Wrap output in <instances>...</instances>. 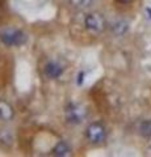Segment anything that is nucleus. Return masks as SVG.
I'll use <instances>...</instances> for the list:
<instances>
[{"label": "nucleus", "mask_w": 151, "mask_h": 157, "mask_svg": "<svg viewBox=\"0 0 151 157\" xmlns=\"http://www.w3.org/2000/svg\"><path fill=\"white\" fill-rule=\"evenodd\" d=\"M0 41L3 45L8 47L11 46H21L26 41V36L18 29L13 28H4L0 30Z\"/></svg>", "instance_id": "f257e3e1"}, {"label": "nucleus", "mask_w": 151, "mask_h": 157, "mask_svg": "<svg viewBox=\"0 0 151 157\" xmlns=\"http://www.w3.org/2000/svg\"><path fill=\"white\" fill-rule=\"evenodd\" d=\"M84 25L85 29L92 34H100L105 29V20L103 17V14L92 12L85 16L84 20Z\"/></svg>", "instance_id": "f03ea898"}, {"label": "nucleus", "mask_w": 151, "mask_h": 157, "mask_svg": "<svg viewBox=\"0 0 151 157\" xmlns=\"http://www.w3.org/2000/svg\"><path fill=\"white\" fill-rule=\"evenodd\" d=\"M87 113L84 107L77 104H70L66 109V119L71 124H79L84 121Z\"/></svg>", "instance_id": "7ed1b4c3"}, {"label": "nucleus", "mask_w": 151, "mask_h": 157, "mask_svg": "<svg viewBox=\"0 0 151 157\" xmlns=\"http://www.w3.org/2000/svg\"><path fill=\"white\" fill-rule=\"evenodd\" d=\"M106 137L105 127L101 123H91L87 128V139H88L92 144H100L103 143Z\"/></svg>", "instance_id": "20e7f679"}, {"label": "nucleus", "mask_w": 151, "mask_h": 157, "mask_svg": "<svg viewBox=\"0 0 151 157\" xmlns=\"http://www.w3.org/2000/svg\"><path fill=\"white\" fill-rule=\"evenodd\" d=\"M63 72V68L59 63L57 62H49L45 66V75L47 78H58Z\"/></svg>", "instance_id": "39448f33"}, {"label": "nucleus", "mask_w": 151, "mask_h": 157, "mask_svg": "<svg viewBox=\"0 0 151 157\" xmlns=\"http://www.w3.org/2000/svg\"><path fill=\"white\" fill-rule=\"evenodd\" d=\"M14 115L13 107L7 101L0 100V119L2 121H11Z\"/></svg>", "instance_id": "423d86ee"}, {"label": "nucleus", "mask_w": 151, "mask_h": 157, "mask_svg": "<svg viewBox=\"0 0 151 157\" xmlns=\"http://www.w3.org/2000/svg\"><path fill=\"white\" fill-rule=\"evenodd\" d=\"M128 29H129V25H128V22H125V21H117L112 25V32H113L114 36H118V37L124 36V34L128 32Z\"/></svg>", "instance_id": "0eeeda50"}, {"label": "nucleus", "mask_w": 151, "mask_h": 157, "mask_svg": "<svg viewBox=\"0 0 151 157\" xmlns=\"http://www.w3.org/2000/svg\"><path fill=\"white\" fill-rule=\"evenodd\" d=\"M69 152H70V148L65 141H59L55 145V148L53 149V153L55 156H66V155H69Z\"/></svg>", "instance_id": "6e6552de"}, {"label": "nucleus", "mask_w": 151, "mask_h": 157, "mask_svg": "<svg viewBox=\"0 0 151 157\" xmlns=\"http://www.w3.org/2000/svg\"><path fill=\"white\" fill-rule=\"evenodd\" d=\"M139 134L143 137H151V121H143L139 124Z\"/></svg>", "instance_id": "1a4fd4ad"}, {"label": "nucleus", "mask_w": 151, "mask_h": 157, "mask_svg": "<svg viewBox=\"0 0 151 157\" xmlns=\"http://www.w3.org/2000/svg\"><path fill=\"white\" fill-rule=\"evenodd\" d=\"M92 3V0H70V4L76 9H84L87 7H89Z\"/></svg>", "instance_id": "9d476101"}, {"label": "nucleus", "mask_w": 151, "mask_h": 157, "mask_svg": "<svg viewBox=\"0 0 151 157\" xmlns=\"http://www.w3.org/2000/svg\"><path fill=\"white\" fill-rule=\"evenodd\" d=\"M77 77H79V80H77V84H79V85L83 84V77H84V72H80Z\"/></svg>", "instance_id": "9b49d317"}, {"label": "nucleus", "mask_w": 151, "mask_h": 157, "mask_svg": "<svg viewBox=\"0 0 151 157\" xmlns=\"http://www.w3.org/2000/svg\"><path fill=\"white\" fill-rule=\"evenodd\" d=\"M120 3H131V2H134V0H118Z\"/></svg>", "instance_id": "f8f14e48"}, {"label": "nucleus", "mask_w": 151, "mask_h": 157, "mask_svg": "<svg viewBox=\"0 0 151 157\" xmlns=\"http://www.w3.org/2000/svg\"><path fill=\"white\" fill-rule=\"evenodd\" d=\"M146 11H147V12L150 13V18H151V9H150V8H147V9H146Z\"/></svg>", "instance_id": "ddd939ff"}]
</instances>
